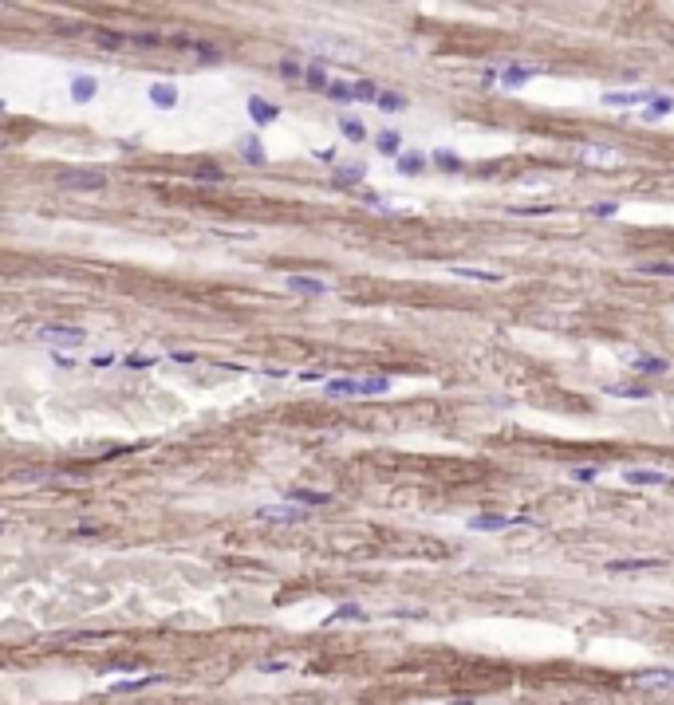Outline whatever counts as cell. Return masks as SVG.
Listing matches in <instances>:
<instances>
[{
  "instance_id": "e575fe53",
  "label": "cell",
  "mask_w": 674,
  "mask_h": 705,
  "mask_svg": "<svg viewBox=\"0 0 674 705\" xmlns=\"http://www.w3.org/2000/svg\"><path fill=\"white\" fill-rule=\"evenodd\" d=\"M328 99H335V103H355V95H351V83H344V79L328 83Z\"/></svg>"
},
{
  "instance_id": "4316f807",
  "label": "cell",
  "mask_w": 674,
  "mask_h": 705,
  "mask_svg": "<svg viewBox=\"0 0 674 705\" xmlns=\"http://www.w3.org/2000/svg\"><path fill=\"white\" fill-rule=\"evenodd\" d=\"M150 103L173 107V103H178V87H173V83H154V87H150Z\"/></svg>"
},
{
  "instance_id": "44dd1931",
  "label": "cell",
  "mask_w": 674,
  "mask_h": 705,
  "mask_svg": "<svg viewBox=\"0 0 674 705\" xmlns=\"http://www.w3.org/2000/svg\"><path fill=\"white\" fill-rule=\"evenodd\" d=\"M378 154H387V158H398L402 154V134L398 130H378Z\"/></svg>"
},
{
  "instance_id": "4fadbf2b",
  "label": "cell",
  "mask_w": 674,
  "mask_h": 705,
  "mask_svg": "<svg viewBox=\"0 0 674 705\" xmlns=\"http://www.w3.org/2000/svg\"><path fill=\"white\" fill-rule=\"evenodd\" d=\"M249 114H252L261 126H268V123H276L280 107H276V103H268V99H261V95H252V99H249Z\"/></svg>"
},
{
  "instance_id": "836d02e7",
  "label": "cell",
  "mask_w": 674,
  "mask_h": 705,
  "mask_svg": "<svg viewBox=\"0 0 674 705\" xmlns=\"http://www.w3.org/2000/svg\"><path fill=\"white\" fill-rule=\"evenodd\" d=\"M339 130H344L351 142H363V138H367V126H363L359 119H351V114H344V119H339Z\"/></svg>"
},
{
  "instance_id": "52a82bcc",
  "label": "cell",
  "mask_w": 674,
  "mask_h": 705,
  "mask_svg": "<svg viewBox=\"0 0 674 705\" xmlns=\"http://www.w3.org/2000/svg\"><path fill=\"white\" fill-rule=\"evenodd\" d=\"M623 481H627V485H639V488H662V485H671L674 477L671 473H662V469H627L623 473Z\"/></svg>"
},
{
  "instance_id": "e0dca14e",
  "label": "cell",
  "mask_w": 674,
  "mask_h": 705,
  "mask_svg": "<svg viewBox=\"0 0 674 705\" xmlns=\"http://www.w3.org/2000/svg\"><path fill=\"white\" fill-rule=\"evenodd\" d=\"M193 182H202V186H221V182H225V170L213 166V162H197V166H193Z\"/></svg>"
},
{
  "instance_id": "603a6c76",
  "label": "cell",
  "mask_w": 674,
  "mask_h": 705,
  "mask_svg": "<svg viewBox=\"0 0 674 705\" xmlns=\"http://www.w3.org/2000/svg\"><path fill=\"white\" fill-rule=\"evenodd\" d=\"M394 166H398V173H422L426 170V154H418V150H410V154H398L394 158Z\"/></svg>"
},
{
  "instance_id": "7c38bea8",
  "label": "cell",
  "mask_w": 674,
  "mask_h": 705,
  "mask_svg": "<svg viewBox=\"0 0 674 705\" xmlns=\"http://www.w3.org/2000/svg\"><path fill=\"white\" fill-rule=\"evenodd\" d=\"M671 110H674V99L666 91H655V95H651V103L643 107V119H647V123H659V119H666Z\"/></svg>"
},
{
  "instance_id": "f546056e",
  "label": "cell",
  "mask_w": 674,
  "mask_h": 705,
  "mask_svg": "<svg viewBox=\"0 0 674 705\" xmlns=\"http://www.w3.org/2000/svg\"><path fill=\"white\" fill-rule=\"evenodd\" d=\"M430 162H434L438 170H446V173H457L461 166H466V162H461L457 154H450V150H434V154H430Z\"/></svg>"
},
{
  "instance_id": "f6af8a7d",
  "label": "cell",
  "mask_w": 674,
  "mask_h": 705,
  "mask_svg": "<svg viewBox=\"0 0 674 705\" xmlns=\"http://www.w3.org/2000/svg\"><path fill=\"white\" fill-rule=\"evenodd\" d=\"M0 150H4V134H0Z\"/></svg>"
},
{
  "instance_id": "d590c367",
  "label": "cell",
  "mask_w": 674,
  "mask_h": 705,
  "mask_svg": "<svg viewBox=\"0 0 674 705\" xmlns=\"http://www.w3.org/2000/svg\"><path fill=\"white\" fill-rule=\"evenodd\" d=\"M123 367H130V371H146V367H158V359L154 355H139V351H130L123 359Z\"/></svg>"
},
{
  "instance_id": "1f68e13d",
  "label": "cell",
  "mask_w": 674,
  "mask_h": 705,
  "mask_svg": "<svg viewBox=\"0 0 674 705\" xmlns=\"http://www.w3.org/2000/svg\"><path fill=\"white\" fill-rule=\"evenodd\" d=\"M387 391H391V378H387V375L359 378V394H387Z\"/></svg>"
},
{
  "instance_id": "ab89813d",
  "label": "cell",
  "mask_w": 674,
  "mask_h": 705,
  "mask_svg": "<svg viewBox=\"0 0 674 705\" xmlns=\"http://www.w3.org/2000/svg\"><path fill=\"white\" fill-rule=\"evenodd\" d=\"M339 619H363V607H355V603H347V607H339V611L331 615L328 623H339Z\"/></svg>"
},
{
  "instance_id": "d6a6232c",
  "label": "cell",
  "mask_w": 674,
  "mask_h": 705,
  "mask_svg": "<svg viewBox=\"0 0 674 705\" xmlns=\"http://www.w3.org/2000/svg\"><path fill=\"white\" fill-rule=\"evenodd\" d=\"M378 110H407V95H398V91H378V103H375Z\"/></svg>"
},
{
  "instance_id": "5b68a950",
  "label": "cell",
  "mask_w": 674,
  "mask_h": 705,
  "mask_svg": "<svg viewBox=\"0 0 674 705\" xmlns=\"http://www.w3.org/2000/svg\"><path fill=\"white\" fill-rule=\"evenodd\" d=\"M651 95H655V87H639V91H603L599 103H603V107H647Z\"/></svg>"
},
{
  "instance_id": "bcb514c9",
  "label": "cell",
  "mask_w": 674,
  "mask_h": 705,
  "mask_svg": "<svg viewBox=\"0 0 674 705\" xmlns=\"http://www.w3.org/2000/svg\"><path fill=\"white\" fill-rule=\"evenodd\" d=\"M0 532H4V520H0Z\"/></svg>"
},
{
  "instance_id": "6da1fadb",
  "label": "cell",
  "mask_w": 674,
  "mask_h": 705,
  "mask_svg": "<svg viewBox=\"0 0 674 705\" xmlns=\"http://www.w3.org/2000/svg\"><path fill=\"white\" fill-rule=\"evenodd\" d=\"M576 158H580L583 166H607V170L623 166V154L615 146H603V142H583V146H576Z\"/></svg>"
},
{
  "instance_id": "ee69618b",
  "label": "cell",
  "mask_w": 674,
  "mask_h": 705,
  "mask_svg": "<svg viewBox=\"0 0 674 705\" xmlns=\"http://www.w3.org/2000/svg\"><path fill=\"white\" fill-rule=\"evenodd\" d=\"M300 378H304V382H320V378H324V371H304Z\"/></svg>"
},
{
  "instance_id": "3957f363",
  "label": "cell",
  "mask_w": 674,
  "mask_h": 705,
  "mask_svg": "<svg viewBox=\"0 0 674 705\" xmlns=\"http://www.w3.org/2000/svg\"><path fill=\"white\" fill-rule=\"evenodd\" d=\"M40 343H63V347H79L83 339H87V331L83 327H71V323H51V327H40V335H36Z\"/></svg>"
},
{
  "instance_id": "7a4b0ae2",
  "label": "cell",
  "mask_w": 674,
  "mask_h": 705,
  "mask_svg": "<svg viewBox=\"0 0 674 705\" xmlns=\"http://www.w3.org/2000/svg\"><path fill=\"white\" fill-rule=\"evenodd\" d=\"M513 524H533V517L529 512H520V517H501V512H481V517L470 520L473 532H505V528H513Z\"/></svg>"
},
{
  "instance_id": "2e32d148",
  "label": "cell",
  "mask_w": 674,
  "mask_h": 705,
  "mask_svg": "<svg viewBox=\"0 0 674 705\" xmlns=\"http://www.w3.org/2000/svg\"><path fill=\"white\" fill-rule=\"evenodd\" d=\"M328 67H324V63L315 60V63H308V67H304V87H312V91H328Z\"/></svg>"
},
{
  "instance_id": "5bb4252c",
  "label": "cell",
  "mask_w": 674,
  "mask_h": 705,
  "mask_svg": "<svg viewBox=\"0 0 674 705\" xmlns=\"http://www.w3.org/2000/svg\"><path fill=\"white\" fill-rule=\"evenodd\" d=\"M95 95H99V79L95 75H75L71 79V99H75V103H91Z\"/></svg>"
},
{
  "instance_id": "f1b7e54d",
  "label": "cell",
  "mask_w": 674,
  "mask_h": 705,
  "mask_svg": "<svg viewBox=\"0 0 674 705\" xmlns=\"http://www.w3.org/2000/svg\"><path fill=\"white\" fill-rule=\"evenodd\" d=\"M328 394L331 398H351V394H359V378H328Z\"/></svg>"
},
{
  "instance_id": "ac0fdd59",
  "label": "cell",
  "mask_w": 674,
  "mask_h": 705,
  "mask_svg": "<svg viewBox=\"0 0 674 705\" xmlns=\"http://www.w3.org/2000/svg\"><path fill=\"white\" fill-rule=\"evenodd\" d=\"M363 177H367V166H359V162H351V166H339L335 170V186L347 189V186H359Z\"/></svg>"
},
{
  "instance_id": "b9f144b4",
  "label": "cell",
  "mask_w": 674,
  "mask_h": 705,
  "mask_svg": "<svg viewBox=\"0 0 674 705\" xmlns=\"http://www.w3.org/2000/svg\"><path fill=\"white\" fill-rule=\"evenodd\" d=\"M170 359H173V362H189V367H193V362H197V355H193V351H173Z\"/></svg>"
},
{
  "instance_id": "30bf717a",
  "label": "cell",
  "mask_w": 674,
  "mask_h": 705,
  "mask_svg": "<svg viewBox=\"0 0 674 705\" xmlns=\"http://www.w3.org/2000/svg\"><path fill=\"white\" fill-rule=\"evenodd\" d=\"M635 686H643V690H674V670H662V666L643 670V674H635Z\"/></svg>"
},
{
  "instance_id": "277c9868",
  "label": "cell",
  "mask_w": 674,
  "mask_h": 705,
  "mask_svg": "<svg viewBox=\"0 0 674 705\" xmlns=\"http://www.w3.org/2000/svg\"><path fill=\"white\" fill-rule=\"evenodd\" d=\"M60 186L63 189H83V193H87V189H103V186H107V177H103L99 170H63L60 173Z\"/></svg>"
},
{
  "instance_id": "484cf974",
  "label": "cell",
  "mask_w": 674,
  "mask_h": 705,
  "mask_svg": "<svg viewBox=\"0 0 674 705\" xmlns=\"http://www.w3.org/2000/svg\"><path fill=\"white\" fill-rule=\"evenodd\" d=\"M351 95H355V103H378V83L355 79V83H351Z\"/></svg>"
},
{
  "instance_id": "f35d334b",
  "label": "cell",
  "mask_w": 674,
  "mask_h": 705,
  "mask_svg": "<svg viewBox=\"0 0 674 705\" xmlns=\"http://www.w3.org/2000/svg\"><path fill=\"white\" fill-rule=\"evenodd\" d=\"M588 213H592V217H615V213H619V205H615V201H596V205H588Z\"/></svg>"
},
{
  "instance_id": "74e56055",
  "label": "cell",
  "mask_w": 674,
  "mask_h": 705,
  "mask_svg": "<svg viewBox=\"0 0 674 705\" xmlns=\"http://www.w3.org/2000/svg\"><path fill=\"white\" fill-rule=\"evenodd\" d=\"M280 75L292 79V83H300V79H304V67H300L296 60H280Z\"/></svg>"
},
{
  "instance_id": "8d00e7d4",
  "label": "cell",
  "mask_w": 674,
  "mask_h": 705,
  "mask_svg": "<svg viewBox=\"0 0 674 705\" xmlns=\"http://www.w3.org/2000/svg\"><path fill=\"white\" fill-rule=\"evenodd\" d=\"M607 394H615V398H651L647 386H607Z\"/></svg>"
},
{
  "instance_id": "d6986e66",
  "label": "cell",
  "mask_w": 674,
  "mask_h": 705,
  "mask_svg": "<svg viewBox=\"0 0 674 705\" xmlns=\"http://www.w3.org/2000/svg\"><path fill=\"white\" fill-rule=\"evenodd\" d=\"M95 36V44L99 47H107V51H123L126 47V32H110V28H95L91 32Z\"/></svg>"
},
{
  "instance_id": "9a60e30c",
  "label": "cell",
  "mask_w": 674,
  "mask_h": 705,
  "mask_svg": "<svg viewBox=\"0 0 674 705\" xmlns=\"http://www.w3.org/2000/svg\"><path fill=\"white\" fill-rule=\"evenodd\" d=\"M651 567H662L659 556H651V560H612L607 571H612V576H623V571H651Z\"/></svg>"
},
{
  "instance_id": "9c48e42d",
  "label": "cell",
  "mask_w": 674,
  "mask_h": 705,
  "mask_svg": "<svg viewBox=\"0 0 674 705\" xmlns=\"http://www.w3.org/2000/svg\"><path fill=\"white\" fill-rule=\"evenodd\" d=\"M284 288L292 292V296H328V284L324 280H315V276H288L284 280Z\"/></svg>"
},
{
  "instance_id": "cb8c5ba5",
  "label": "cell",
  "mask_w": 674,
  "mask_h": 705,
  "mask_svg": "<svg viewBox=\"0 0 674 705\" xmlns=\"http://www.w3.org/2000/svg\"><path fill=\"white\" fill-rule=\"evenodd\" d=\"M166 36L162 32H126V47H162Z\"/></svg>"
},
{
  "instance_id": "d4e9b609",
  "label": "cell",
  "mask_w": 674,
  "mask_h": 705,
  "mask_svg": "<svg viewBox=\"0 0 674 705\" xmlns=\"http://www.w3.org/2000/svg\"><path fill=\"white\" fill-rule=\"evenodd\" d=\"M154 682H166V678H162V674H142V678H130V682H115L110 690H115V693H134V690L154 686Z\"/></svg>"
},
{
  "instance_id": "60d3db41",
  "label": "cell",
  "mask_w": 674,
  "mask_h": 705,
  "mask_svg": "<svg viewBox=\"0 0 674 705\" xmlns=\"http://www.w3.org/2000/svg\"><path fill=\"white\" fill-rule=\"evenodd\" d=\"M599 477V465H588V469H572V481H583V485H588V481H596Z\"/></svg>"
},
{
  "instance_id": "8fae6325",
  "label": "cell",
  "mask_w": 674,
  "mask_h": 705,
  "mask_svg": "<svg viewBox=\"0 0 674 705\" xmlns=\"http://www.w3.org/2000/svg\"><path fill=\"white\" fill-rule=\"evenodd\" d=\"M631 371H635V375L659 378V375L671 371V359H662V355H635V359H631Z\"/></svg>"
},
{
  "instance_id": "83f0119b",
  "label": "cell",
  "mask_w": 674,
  "mask_h": 705,
  "mask_svg": "<svg viewBox=\"0 0 674 705\" xmlns=\"http://www.w3.org/2000/svg\"><path fill=\"white\" fill-rule=\"evenodd\" d=\"M454 276H461V280H481V284H501L505 280L501 272H485V268H454Z\"/></svg>"
},
{
  "instance_id": "7bdbcfd3",
  "label": "cell",
  "mask_w": 674,
  "mask_h": 705,
  "mask_svg": "<svg viewBox=\"0 0 674 705\" xmlns=\"http://www.w3.org/2000/svg\"><path fill=\"white\" fill-rule=\"evenodd\" d=\"M261 670H288V662H280V658H272V662H261Z\"/></svg>"
},
{
  "instance_id": "ba28073f",
  "label": "cell",
  "mask_w": 674,
  "mask_h": 705,
  "mask_svg": "<svg viewBox=\"0 0 674 705\" xmlns=\"http://www.w3.org/2000/svg\"><path fill=\"white\" fill-rule=\"evenodd\" d=\"M540 71H544V67H536V63H505V67H501V83H505V87H520V83L536 79Z\"/></svg>"
},
{
  "instance_id": "7402d4cb",
  "label": "cell",
  "mask_w": 674,
  "mask_h": 705,
  "mask_svg": "<svg viewBox=\"0 0 674 705\" xmlns=\"http://www.w3.org/2000/svg\"><path fill=\"white\" fill-rule=\"evenodd\" d=\"M284 497H288L292 504H300V508H304V504H328L331 501V493H315V488H292V493H284Z\"/></svg>"
},
{
  "instance_id": "4dcf8cb0",
  "label": "cell",
  "mask_w": 674,
  "mask_h": 705,
  "mask_svg": "<svg viewBox=\"0 0 674 705\" xmlns=\"http://www.w3.org/2000/svg\"><path fill=\"white\" fill-rule=\"evenodd\" d=\"M635 272H643V276H671L674 280V260H643Z\"/></svg>"
},
{
  "instance_id": "ffe728a7",
  "label": "cell",
  "mask_w": 674,
  "mask_h": 705,
  "mask_svg": "<svg viewBox=\"0 0 674 705\" xmlns=\"http://www.w3.org/2000/svg\"><path fill=\"white\" fill-rule=\"evenodd\" d=\"M241 158L245 162H252V166H268V154H265V146H261V138H241Z\"/></svg>"
},
{
  "instance_id": "8992f818",
  "label": "cell",
  "mask_w": 674,
  "mask_h": 705,
  "mask_svg": "<svg viewBox=\"0 0 674 705\" xmlns=\"http://www.w3.org/2000/svg\"><path fill=\"white\" fill-rule=\"evenodd\" d=\"M308 517L300 504H265V508H256V520H272V524H300V520Z\"/></svg>"
},
{
  "instance_id": "7dc6e473",
  "label": "cell",
  "mask_w": 674,
  "mask_h": 705,
  "mask_svg": "<svg viewBox=\"0 0 674 705\" xmlns=\"http://www.w3.org/2000/svg\"><path fill=\"white\" fill-rule=\"evenodd\" d=\"M0 114H4V103H0Z\"/></svg>"
}]
</instances>
